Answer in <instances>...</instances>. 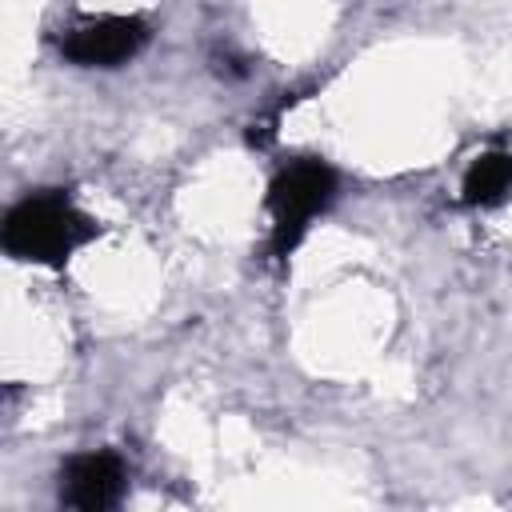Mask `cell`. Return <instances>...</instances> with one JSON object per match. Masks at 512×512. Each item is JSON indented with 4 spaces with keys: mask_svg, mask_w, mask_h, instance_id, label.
<instances>
[{
    "mask_svg": "<svg viewBox=\"0 0 512 512\" xmlns=\"http://www.w3.org/2000/svg\"><path fill=\"white\" fill-rule=\"evenodd\" d=\"M60 492L72 508H84V512L112 508L124 492V464L112 452L76 456L60 476Z\"/></svg>",
    "mask_w": 512,
    "mask_h": 512,
    "instance_id": "277c9868",
    "label": "cell"
},
{
    "mask_svg": "<svg viewBox=\"0 0 512 512\" xmlns=\"http://www.w3.org/2000/svg\"><path fill=\"white\" fill-rule=\"evenodd\" d=\"M144 40H148V28L136 16H104V20L72 28L64 40V56L76 64H104L108 68V64L136 56Z\"/></svg>",
    "mask_w": 512,
    "mask_h": 512,
    "instance_id": "3957f363",
    "label": "cell"
},
{
    "mask_svg": "<svg viewBox=\"0 0 512 512\" xmlns=\"http://www.w3.org/2000/svg\"><path fill=\"white\" fill-rule=\"evenodd\" d=\"M92 232H96V224L88 216H80L68 196L40 192V196L20 200L8 212V220H4V248L16 260H32V264H52L56 268Z\"/></svg>",
    "mask_w": 512,
    "mask_h": 512,
    "instance_id": "6da1fadb",
    "label": "cell"
},
{
    "mask_svg": "<svg viewBox=\"0 0 512 512\" xmlns=\"http://www.w3.org/2000/svg\"><path fill=\"white\" fill-rule=\"evenodd\" d=\"M332 188H336V176L320 160H296L272 180L268 212H272V252L276 256H288L300 244L308 220L332 200Z\"/></svg>",
    "mask_w": 512,
    "mask_h": 512,
    "instance_id": "7a4b0ae2",
    "label": "cell"
},
{
    "mask_svg": "<svg viewBox=\"0 0 512 512\" xmlns=\"http://www.w3.org/2000/svg\"><path fill=\"white\" fill-rule=\"evenodd\" d=\"M504 192H512V152H484L480 160H472L464 176V200L496 204Z\"/></svg>",
    "mask_w": 512,
    "mask_h": 512,
    "instance_id": "5b68a950",
    "label": "cell"
}]
</instances>
